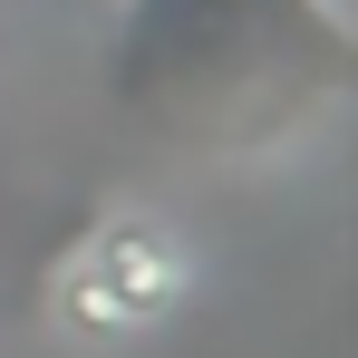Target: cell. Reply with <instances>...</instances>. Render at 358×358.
<instances>
[{
	"instance_id": "7a4b0ae2",
	"label": "cell",
	"mask_w": 358,
	"mask_h": 358,
	"mask_svg": "<svg viewBox=\"0 0 358 358\" xmlns=\"http://www.w3.org/2000/svg\"><path fill=\"white\" fill-rule=\"evenodd\" d=\"M203 291V252L155 203H97L49 262V329L68 349H136L175 329Z\"/></svg>"
},
{
	"instance_id": "6da1fadb",
	"label": "cell",
	"mask_w": 358,
	"mask_h": 358,
	"mask_svg": "<svg viewBox=\"0 0 358 358\" xmlns=\"http://www.w3.org/2000/svg\"><path fill=\"white\" fill-rule=\"evenodd\" d=\"M107 97L213 165H271L349 97V0H126Z\"/></svg>"
}]
</instances>
